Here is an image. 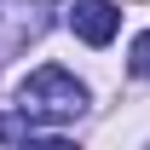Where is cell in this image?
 I'll list each match as a JSON object with an SVG mask.
<instances>
[{"label": "cell", "mask_w": 150, "mask_h": 150, "mask_svg": "<svg viewBox=\"0 0 150 150\" xmlns=\"http://www.w3.org/2000/svg\"><path fill=\"white\" fill-rule=\"evenodd\" d=\"M18 110L29 115V121H75V115L87 110V87H81L69 69L40 64L35 75H23V87H18Z\"/></svg>", "instance_id": "cell-1"}, {"label": "cell", "mask_w": 150, "mask_h": 150, "mask_svg": "<svg viewBox=\"0 0 150 150\" xmlns=\"http://www.w3.org/2000/svg\"><path fill=\"white\" fill-rule=\"evenodd\" d=\"M69 29L87 40V46H110V40H115V29H121V12H115L110 0H75Z\"/></svg>", "instance_id": "cell-2"}, {"label": "cell", "mask_w": 150, "mask_h": 150, "mask_svg": "<svg viewBox=\"0 0 150 150\" xmlns=\"http://www.w3.org/2000/svg\"><path fill=\"white\" fill-rule=\"evenodd\" d=\"M127 69L139 75V81H150V29H144L139 40H133V52H127Z\"/></svg>", "instance_id": "cell-3"}, {"label": "cell", "mask_w": 150, "mask_h": 150, "mask_svg": "<svg viewBox=\"0 0 150 150\" xmlns=\"http://www.w3.org/2000/svg\"><path fill=\"white\" fill-rule=\"evenodd\" d=\"M29 133H35L29 115H0V144H18V139H29Z\"/></svg>", "instance_id": "cell-4"}]
</instances>
